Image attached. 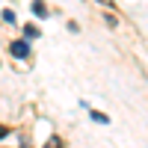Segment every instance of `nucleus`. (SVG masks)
I'll list each match as a JSON object with an SVG mask.
<instances>
[{
	"label": "nucleus",
	"mask_w": 148,
	"mask_h": 148,
	"mask_svg": "<svg viewBox=\"0 0 148 148\" xmlns=\"http://www.w3.org/2000/svg\"><path fill=\"white\" fill-rule=\"evenodd\" d=\"M3 136H9V127H3V125H0V139H3Z\"/></svg>",
	"instance_id": "nucleus-6"
},
{
	"label": "nucleus",
	"mask_w": 148,
	"mask_h": 148,
	"mask_svg": "<svg viewBox=\"0 0 148 148\" xmlns=\"http://www.w3.org/2000/svg\"><path fill=\"white\" fill-rule=\"evenodd\" d=\"M24 36H27V39H36V36H39V30H36L33 24H27V27H24Z\"/></svg>",
	"instance_id": "nucleus-4"
},
{
	"label": "nucleus",
	"mask_w": 148,
	"mask_h": 148,
	"mask_svg": "<svg viewBox=\"0 0 148 148\" xmlns=\"http://www.w3.org/2000/svg\"><path fill=\"white\" fill-rule=\"evenodd\" d=\"M98 3H104V6H113V0H98Z\"/></svg>",
	"instance_id": "nucleus-7"
},
{
	"label": "nucleus",
	"mask_w": 148,
	"mask_h": 148,
	"mask_svg": "<svg viewBox=\"0 0 148 148\" xmlns=\"http://www.w3.org/2000/svg\"><path fill=\"white\" fill-rule=\"evenodd\" d=\"M33 15H47V9H45V3H42V0H33Z\"/></svg>",
	"instance_id": "nucleus-2"
},
{
	"label": "nucleus",
	"mask_w": 148,
	"mask_h": 148,
	"mask_svg": "<svg viewBox=\"0 0 148 148\" xmlns=\"http://www.w3.org/2000/svg\"><path fill=\"white\" fill-rule=\"evenodd\" d=\"M9 51L15 53V56H30V45H27V42H12Z\"/></svg>",
	"instance_id": "nucleus-1"
},
{
	"label": "nucleus",
	"mask_w": 148,
	"mask_h": 148,
	"mask_svg": "<svg viewBox=\"0 0 148 148\" xmlns=\"http://www.w3.org/2000/svg\"><path fill=\"white\" fill-rule=\"evenodd\" d=\"M45 148H62V139H59V136H51V139L45 142Z\"/></svg>",
	"instance_id": "nucleus-3"
},
{
	"label": "nucleus",
	"mask_w": 148,
	"mask_h": 148,
	"mask_svg": "<svg viewBox=\"0 0 148 148\" xmlns=\"http://www.w3.org/2000/svg\"><path fill=\"white\" fill-rule=\"evenodd\" d=\"M92 119H95V121H101V125H107V116H104V113H92Z\"/></svg>",
	"instance_id": "nucleus-5"
}]
</instances>
